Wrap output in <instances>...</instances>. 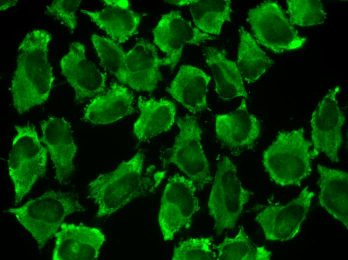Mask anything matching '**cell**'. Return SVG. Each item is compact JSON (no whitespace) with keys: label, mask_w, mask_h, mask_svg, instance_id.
<instances>
[{"label":"cell","mask_w":348,"mask_h":260,"mask_svg":"<svg viewBox=\"0 0 348 260\" xmlns=\"http://www.w3.org/2000/svg\"><path fill=\"white\" fill-rule=\"evenodd\" d=\"M216 250L219 260H269L272 256L264 246L255 245L242 226L234 237H226Z\"/></svg>","instance_id":"26"},{"label":"cell","mask_w":348,"mask_h":260,"mask_svg":"<svg viewBox=\"0 0 348 260\" xmlns=\"http://www.w3.org/2000/svg\"><path fill=\"white\" fill-rule=\"evenodd\" d=\"M215 132L218 140L230 149H248L260 134V124L242 100L234 110L216 116Z\"/></svg>","instance_id":"17"},{"label":"cell","mask_w":348,"mask_h":260,"mask_svg":"<svg viewBox=\"0 0 348 260\" xmlns=\"http://www.w3.org/2000/svg\"><path fill=\"white\" fill-rule=\"evenodd\" d=\"M204 55L212 73L215 91L219 98L224 100L240 96L248 98L238 66L234 62L227 58L224 50L207 47Z\"/></svg>","instance_id":"23"},{"label":"cell","mask_w":348,"mask_h":260,"mask_svg":"<svg viewBox=\"0 0 348 260\" xmlns=\"http://www.w3.org/2000/svg\"><path fill=\"white\" fill-rule=\"evenodd\" d=\"M162 65L156 47L146 40H138L126 52L125 84L136 91L152 92L162 80Z\"/></svg>","instance_id":"16"},{"label":"cell","mask_w":348,"mask_h":260,"mask_svg":"<svg viewBox=\"0 0 348 260\" xmlns=\"http://www.w3.org/2000/svg\"><path fill=\"white\" fill-rule=\"evenodd\" d=\"M15 130L8 166L14 187V202L18 204L45 174L48 151L34 126H16Z\"/></svg>","instance_id":"5"},{"label":"cell","mask_w":348,"mask_h":260,"mask_svg":"<svg viewBox=\"0 0 348 260\" xmlns=\"http://www.w3.org/2000/svg\"><path fill=\"white\" fill-rule=\"evenodd\" d=\"M134 96L122 84L112 82L106 92L97 96L87 106L84 119L96 124H106L132 114Z\"/></svg>","instance_id":"19"},{"label":"cell","mask_w":348,"mask_h":260,"mask_svg":"<svg viewBox=\"0 0 348 260\" xmlns=\"http://www.w3.org/2000/svg\"><path fill=\"white\" fill-rule=\"evenodd\" d=\"M176 136L168 164L176 165L202 190L212 180L210 164L202 144V131L192 116L178 118Z\"/></svg>","instance_id":"8"},{"label":"cell","mask_w":348,"mask_h":260,"mask_svg":"<svg viewBox=\"0 0 348 260\" xmlns=\"http://www.w3.org/2000/svg\"><path fill=\"white\" fill-rule=\"evenodd\" d=\"M85 210L72 194L50 190L6 212L14 215L31 234L40 250L58 232L68 216Z\"/></svg>","instance_id":"3"},{"label":"cell","mask_w":348,"mask_h":260,"mask_svg":"<svg viewBox=\"0 0 348 260\" xmlns=\"http://www.w3.org/2000/svg\"><path fill=\"white\" fill-rule=\"evenodd\" d=\"M314 196L306 187L288 204L270 206L258 213L255 220L262 227L266 238L284 242L294 238L306 219Z\"/></svg>","instance_id":"12"},{"label":"cell","mask_w":348,"mask_h":260,"mask_svg":"<svg viewBox=\"0 0 348 260\" xmlns=\"http://www.w3.org/2000/svg\"><path fill=\"white\" fill-rule=\"evenodd\" d=\"M85 50L80 42H72L60 62L62 72L78 102L104 92L107 80L106 74L86 58Z\"/></svg>","instance_id":"13"},{"label":"cell","mask_w":348,"mask_h":260,"mask_svg":"<svg viewBox=\"0 0 348 260\" xmlns=\"http://www.w3.org/2000/svg\"><path fill=\"white\" fill-rule=\"evenodd\" d=\"M90 39L102 67L125 84L126 52L110 38L92 34Z\"/></svg>","instance_id":"27"},{"label":"cell","mask_w":348,"mask_h":260,"mask_svg":"<svg viewBox=\"0 0 348 260\" xmlns=\"http://www.w3.org/2000/svg\"><path fill=\"white\" fill-rule=\"evenodd\" d=\"M212 238L210 237L190 238L180 242L173 252L172 260H212Z\"/></svg>","instance_id":"29"},{"label":"cell","mask_w":348,"mask_h":260,"mask_svg":"<svg viewBox=\"0 0 348 260\" xmlns=\"http://www.w3.org/2000/svg\"><path fill=\"white\" fill-rule=\"evenodd\" d=\"M52 38L48 31L34 29L18 46L11 92L13 104L19 114L41 105L49 98L54 80L48 57Z\"/></svg>","instance_id":"1"},{"label":"cell","mask_w":348,"mask_h":260,"mask_svg":"<svg viewBox=\"0 0 348 260\" xmlns=\"http://www.w3.org/2000/svg\"><path fill=\"white\" fill-rule=\"evenodd\" d=\"M54 235L53 260H94L98 258L106 241L103 232L96 228L62 223Z\"/></svg>","instance_id":"15"},{"label":"cell","mask_w":348,"mask_h":260,"mask_svg":"<svg viewBox=\"0 0 348 260\" xmlns=\"http://www.w3.org/2000/svg\"><path fill=\"white\" fill-rule=\"evenodd\" d=\"M144 154L138 150L114 170L100 174L88 186L89 196L97 207L96 218L109 216L134 200L154 192L166 172H144Z\"/></svg>","instance_id":"2"},{"label":"cell","mask_w":348,"mask_h":260,"mask_svg":"<svg viewBox=\"0 0 348 260\" xmlns=\"http://www.w3.org/2000/svg\"><path fill=\"white\" fill-rule=\"evenodd\" d=\"M239 35L237 66L245 82L248 84L253 83L273 65L274 62L242 26L239 30Z\"/></svg>","instance_id":"24"},{"label":"cell","mask_w":348,"mask_h":260,"mask_svg":"<svg viewBox=\"0 0 348 260\" xmlns=\"http://www.w3.org/2000/svg\"><path fill=\"white\" fill-rule=\"evenodd\" d=\"M41 141L50 154L56 178L65 184L75 170L78 146L70 124L64 118L50 116L41 122Z\"/></svg>","instance_id":"14"},{"label":"cell","mask_w":348,"mask_h":260,"mask_svg":"<svg viewBox=\"0 0 348 260\" xmlns=\"http://www.w3.org/2000/svg\"><path fill=\"white\" fill-rule=\"evenodd\" d=\"M107 6L100 10H86L81 12L88 16L111 40L124 43L136 34L140 15L130 8L127 0H104Z\"/></svg>","instance_id":"18"},{"label":"cell","mask_w":348,"mask_h":260,"mask_svg":"<svg viewBox=\"0 0 348 260\" xmlns=\"http://www.w3.org/2000/svg\"><path fill=\"white\" fill-rule=\"evenodd\" d=\"M252 194L242 186L232 161L226 156L222 157L217 164L208 200L209 214L214 220L216 234L236 226Z\"/></svg>","instance_id":"6"},{"label":"cell","mask_w":348,"mask_h":260,"mask_svg":"<svg viewBox=\"0 0 348 260\" xmlns=\"http://www.w3.org/2000/svg\"><path fill=\"white\" fill-rule=\"evenodd\" d=\"M288 10L292 24L306 27L322 24L326 14L318 0H288Z\"/></svg>","instance_id":"28"},{"label":"cell","mask_w":348,"mask_h":260,"mask_svg":"<svg viewBox=\"0 0 348 260\" xmlns=\"http://www.w3.org/2000/svg\"><path fill=\"white\" fill-rule=\"evenodd\" d=\"M18 2L17 0H0V10H4L10 7L15 6Z\"/></svg>","instance_id":"31"},{"label":"cell","mask_w":348,"mask_h":260,"mask_svg":"<svg viewBox=\"0 0 348 260\" xmlns=\"http://www.w3.org/2000/svg\"><path fill=\"white\" fill-rule=\"evenodd\" d=\"M137 103L140 114L134 124L133 132L138 140L146 141L168 131L174 125L176 110L171 101L140 96Z\"/></svg>","instance_id":"22"},{"label":"cell","mask_w":348,"mask_h":260,"mask_svg":"<svg viewBox=\"0 0 348 260\" xmlns=\"http://www.w3.org/2000/svg\"><path fill=\"white\" fill-rule=\"evenodd\" d=\"M312 146L304 136L303 128L282 131L264 152L266 171L280 186H300L311 174Z\"/></svg>","instance_id":"4"},{"label":"cell","mask_w":348,"mask_h":260,"mask_svg":"<svg viewBox=\"0 0 348 260\" xmlns=\"http://www.w3.org/2000/svg\"><path fill=\"white\" fill-rule=\"evenodd\" d=\"M200 209L196 186L193 181L178 173L168 180L160 200L158 222L164 241L192 225V218Z\"/></svg>","instance_id":"7"},{"label":"cell","mask_w":348,"mask_h":260,"mask_svg":"<svg viewBox=\"0 0 348 260\" xmlns=\"http://www.w3.org/2000/svg\"><path fill=\"white\" fill-rule=\"evenodd\" d=\"M152 34L154 44L166 54L162 58L163 65L170 66L171 70L180 61L185 46L216 39V36L193 26L177 10L162 15Z\"/></svg>","instance_id":"11"},{"label":"cell","mask_w":348,"mask_h":260,"mask_svg":"<svg viewBox=\"0 0 348 260\" xmlns=\"http://www.w3.org/2000/svg\"><path fill=\"white\" fill-rule=\"evenodd\" d=\"M319 204L348 229V174L339 170L317 166Z\"/></svg>","instance_id":"21"},{"label":"cell","mask_w":348,"mask_h":260,"mask_svg":"<svg viewBox=\"0 0 348 260\" xmlns=\"http://www.w3.org/2000/svg\"><path fill=\"white\" fill-rule=\"evenodd\" d=\"M340 90L339 86L330 89L312 115L313 158L322 152L332 162H340L338 154L343 143L342 128L346 120L336 98Z\"/></svg>","instance_id":"10"},{"label":"cell","mask_w":348,"mask_h":260,"mask_svg":"<svg viewBox=\"0 0 348 260\" xmlns=\"http://www.w3.org/2000/svg\"><path fill=\"white\" fill-rule=\"evenodd\" d=\"M188 4L195 27L204 33L219 35L224 24L231 22L230 0H189Z\"/></svg>","instance_id":"25"},{"label":"cell","mask_w":348,"mask_h":260,"mask_svg":"<svg viewBox=\"0 0 348 260\" xmlns=\"http://www.w3.org/2000/svg\"><path fill=\"white\" fill-rule=\"evenodd\" d=\"M211 78L202 70L182 65L166 90L192 114L207 107L208 87Z\"/></svg>","instance_id":"20"},{"label":"cell","mask_w":348,"mask_h":260,"mask_svg":"<svg viewBox=\"0 0 348 260\" xmlns=\"http://www.w3.org/2000/svg\"><path fill=\"white\" fill-rule=\"evenodd\" d=\"M80 2V0H54L46 6V12L74 31L77 27L76 12Z\"/></svg>","instance_id":"30"},{"label":"cell","mask_w":348,"mask_h":260,"mask_svg":"<svg viewBox=\"0 0 348 260\" xmlns=\"http://www.w3.org/2000/svg\"><path fill=\"white\" fill-rule=\"evenodd\" d=\"M247 14V20L257 41L276 54L298 50L306 40L275 2H264L250 9Z\"/></svg>","instance_id":"9"}]
</instances>
